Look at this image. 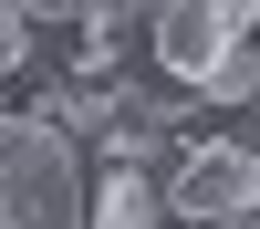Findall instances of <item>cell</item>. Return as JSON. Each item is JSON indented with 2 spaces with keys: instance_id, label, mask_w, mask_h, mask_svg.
<instances>
[{
  "instance_id": "6da1fadb",
  "label": "cell",
  "mask_w": 260,
  "mask_h": 229,
  "mask_svg": "<svg viewBox=\"0 0 260 229\" xmlns=\"http://www.w3.org/2000/svg\"><path fill=\"white\" fill-rule=\"evenodd\" d=\"M156 73L187 83L219 115L260 104V0H167L156 11Z\"/></svg>"
},
{
  "instance_id": "7a4b0ae2",
  "label": "cell",
  "mask_w": 260,
  "mask_h": 229,
  "mask_svg": "<svg viewBox=\"0 0 260 229\" xmlns=\"http://www.w3.org/2000/svg\"><path fill=\"white\" fill-rule=\"evenodd\" d=\"M0 229H94V156L62 125H0Z\"/></svg>"
},
{
  "instance_id": "3957f363",
  "label": "cell",
  "mask_w": 260,
  "mask_h": 229,
  "mask_svg": "<svg viewBox=\"0 0 260 229\" xmlns=\"http://www.w3.org/2000/svg\"><path fill=\"white\" fill-rule=\"evenodd\" d=\"M167 208H177V229H240V219H260V156L229 136V115H219V136H198L177 156Z\"/></svg>"
},
{
  "instance_id": "277c9868",
  "label": "cell",
  "mask_w": 260,
  "mask_h": 229,
  "mask_svg": "<svg viewBox=\"0 0 260 229\" xmlns=\"http://www.w3.org/2000/svg\"><path fill=\"white\" fill-rule=\"evenodd\" d=\"M94 229H177L167 177H94Z\"/></svg>"
},
{
  "instance_id": "5b68a950",
  "label": "cell",
  "mask_w": 260,
  "mask_h": 229,
  "mask_svg": "<svg viewBox=\"0 0 260 229\" xmlns=\"http://www.w3.org/2000/svg\"><path fill=\"white\" fill-rule=\"evenodd\" d=\"M240 229H260V219H240Z\"/></svg>"
}]
</instances>
